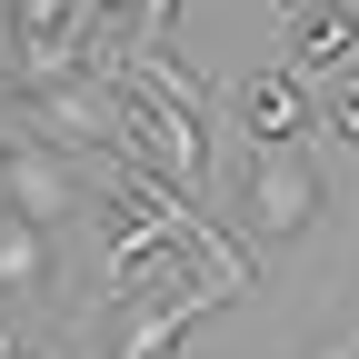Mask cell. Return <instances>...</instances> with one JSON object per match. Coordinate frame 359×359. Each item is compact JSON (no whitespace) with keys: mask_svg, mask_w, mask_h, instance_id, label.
<instances>
[{"mask_svg":"<svg viewBox=\"0 0 359 359\" xmlns=\"http://www.w3.org/2000/svg\"><path fill=\"white\" fill-rule=\"evenodd\" d=\"M320 130H330V140H349V150H359V60L320 80Z\"/></svg>","mask_w":359,"mask_h":359,"instance_id":"cell-6","label":"cell"},{"mask_svg":"<svg viewBox=\"0 0 359 359\" xmlns=\"http://www.w3.org/2000/svg\"><path fill=\"white\" fill-rule=\"evenodd\" d=\"M80 210H90V190H80L70 150H50V140H0V219L60 230V219H80Z\"/></svg>","mask_w":359,"mask_h":359,"instance_id":"cell-1","label":"cell"},{"mask_svg":"<svg viewBox=\"0 0 359 359\" xmlns=\"http://www.w3.org/2000/svg\"><path fill=\"white\" fill-rule=\"evenodd\" d=\"M30 290H50V230L0 219V299H30Z\"/></svg>","mask_w":359,"mask_h":359,"instance_id":"cell-5","label":"cell"},{"mask_svg":"<svg viewBox=\"0 0 359 359\" xmlns=\"http://www.w3.org/2000/svg\"><path fill=\"white\" fill-rule=\"evenodd\" d=\"M120 11H130V0H80V40H90V50H110V30H120Z\"/></svg>","mask_w":359,"mask_h":359,"instance_id":"cell-7","label":"cell"},{"mask_svg":"<svg viewBox=\"0 0 359 359\" xmlns=\"http://www.w3.org/2000/svg\"><path fill=\"white\" fill-rule=\"evenodd\" d=\"M230 110H240V130H250V150H299L309 130H320V90L280 60V70H250V80L230 90Z\"/></svg>","mask_w":359,"mask_h":359,"instance_id":"cell-3","label":"cell"},{"mask_svg":"<svg viewBox=\"0 0 359 359\" xmlns=\"http://www.w3.org/2000/svg\"><path fill=\"white\" fill-rule=\"evenodd\" d=\"M0 100H20V40H11V11H0Z\"/></svg>","mask_w":359,"mask_h":359,"instance_id":"cell-9","label":"cell"},{"mask_svg":"<svg viewBox=\"0 0 359 359\" xmlns=\"http://www.w3.org/2000/svg\"><path fill=\"white\" fill-rule=\"evenodd\" d=\"M320 210H330V190H320V160H309V150H259V160H250V219H240V230L309 240Z\"/></svg>","mask_w":359,"mask_h":359,"instance_id":"cell-2","label":"cell"},{"mask_svg":"<svg viewBox=\"0 0 359 359\" xmlns=\"http://www.w3.org/2000/svg\"><path fill=\"white\" fill-rule=\"evenodd\" d=\"M280 60L320 90L330 70L359 60V0H280Z\"/></svg>","mask_w":359,"mask_h":359,"instance_id":"cell-4","label":"cell"},{"mask_svg":"<svg viewBox=\"0 0 359 359\" xmlns=\"http://www.w3.org/2000/svg\"><path fill=\"white\" fill-rule=\"evenodd\" d=\"M170 30H180V0H140V40H160V50H170Z\"/></svg>","mask_w":359,"mask_h":359,"instance_id":"cell-8","label":"cell"}]
</instances>
